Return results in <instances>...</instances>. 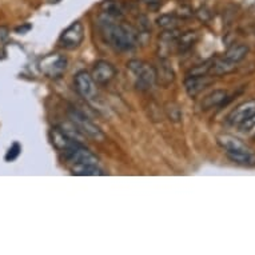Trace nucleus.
Here are the masks:
<instances>
[{
  "instance_id": "f257e3e1",
  "label": "nucleus",
  "mask_w": 255,
  "mask_h": 255,
  "mask_svg": "<svg viewBox=\"0 0 255 255\" xmlns=\"http://www.w3.org/2000/svg\"><path fill=\"white\" fill-rule=\"evenodd\" d=\"M99 27L106 42L115 50L130 51L138 43V32L132 25L125 23L123 19L113 17L103 12L99 17Z\"/></svg>"
},
{
  "instance_id": "f03ea898",
  "label": "nucleus",
  "mask_w": 255,
  "mask_h": 255,
  "mask_svg": "<svg viewBox=\"0 0 255 255\" xmlns=\"http://www.w3.org/2000/svg\"><path fill=\"white\" fill-rule=\"evenodd\" d=\"M218 143L234 163L255 166V152L241 139L235 138L233 135H221L218 136Z\"/></svg>"
},
{
  "instance_id": "7ed1b4c3",
  "label": "nucleus",
  "mask_w": 255,
  "mask_h": 255,
  "mask_svg": "<svg viewBox=\"0 0 255 255\" xmlns=\"http://www.w3.org/2000/svg\"><path fill=\"white\" fill-rule=\"evenodd\" d=\"M67 115L70 118V121L74 125V127H76L78 130L82 132L83 135H87L88 138L94 139V140H98V142H102L105 140V134L103 131L98 127L91 119H88L86 115H84L82 111L76 109V107H68Z\"/></svg>"
},
{
  "instance_id": "20e7f679",
  "label": "nucleus",
  "mask_w": 255,
  "mask_h": 255,
  "mask_svg": "<svg viewBox=\"0 0 255 255\" xmlns=\"http://www.w3.org/2000/svg\"><path fill=\"white\" fill-rule=\"evenodd\" d=\"M64 158L71 167H79V166H98L99 160L87 147L83 146V143H76L68 150L63 151Z\"/></svg>"
},
{
  "instance_id": "39448f33",
  "label": "nucleus",
  "mask_w": 255,
  "mask_h": 255,
  "mask_svg": "<svg viewBox=\"0 0 255 255\" xmlns=\"http://www.w3.org/2000/svg\"><path fill=\"white\" fill-rule=\"evenodd\" d=\"M68 66L67 59L60 54H51L40 59L39 62V70L43 75H46L50 79H59L66 72Z\"/></svg>"
},
{
  "instance_id": "423d86ee",
  "label": "nucleus",
  "mask_w": 255,
  "mask_h": 255,
  "mask_svg": "<svg viewBox=\"0 0 255 255\" xmlns=\"http://www.w3.org/2000/svg\"><path fill=\"white\" fill-rule=\"evenodd\" d=\"M127 67L136 78V84L139 88L147 90L155 83V67L148 63L134 59L127 63Z\"/></svg>"
},
{
  "instance_id": "0eeeda50",
  "label": "nucleus",
  "mask_w": 255,
  "mask_h": 255,
  "mask_svg": "<svg viewBox=\"0 0 255 255\" xmlns=\"http://www.w3.org/2000/svg\"><path fill=\"white\" fill-rule=\"evenodd\" d=\"M75 88L80 97L87 102H95L98 98L97 82L92 79L91 74L87 71H80L75 75L74 79Z\"/></svg>"
},
{
  "instance_id": "6e6552de",
  "label": "nucleus",
  "mask_w": 255,
  "mask_h": 255,
  "mask_svg": "<svg viewBox=\"0 0 255 255\" xmlns=\"http://www.w3.org/2000/svg\"><path fill=\"white\" fill-rule=\"evenodd\" d=\"M84 39V27L80 21H74L60 35V44L67 50H74L82 44Z\"/></svg>"
},
{
  "instance_id": "1a4fd4ad",
  "label": "nucleus",
  "mask_w": 255,
  "mask_h": 255,
  "mask_svg": "<svg viewBox=\"0 0 255 255\" xmlns=\"http://www.w3.org/2000/svg\"><path fill=\"white\" fill-rule=\"evenodd\" d=\"M117 75V68L107 60H98L92 68L91 76L98 84H107Z\"/></svg>"
},
{
  "instance_id": "9d476101",
  "label": "nucleus",
  "mask_w": 255,
  "mask_h": 255,
  "mask_svg": "<svg viewBox=\"0 0 255 255\" xmlns=\"http://www.w3.org/2000/svg\"><path fill=\"white\" fill-rule=\"evenodd\" d=\"M255 114V99H250V101H246L238 105L233 111L230 113V115L227 117V122L230 123L231 126H239L242 122H245L246 119L254 115Z\"/></svg>"
},
{
  "instance_id": "9b49d317",
  "label": "nucleus",
  "mask_w": 255,
  "mask_h": 255,
  "mask_svg": "<svg viewBox=\"0 0 255 255\" xmlns=\"http://www.w3.org/2000/svg\"><path fill=\"white\" fill-rule=\"evenodd\" d=\"M213 83V79L209 75L203 76H186L184 80V88L188 97L195 98L198 94H201L206 87H209Z\"/></svg>"
},
{
  "instance_id": "f8f14e48",
  "label": "nucleus",
  "mask_w": 255,
  "mask_h": 255,
  "mask_svg": "<svg viewBox=\"0 0 255 255\" xmlns=\"http://www.w3.org/2000/svg\"><path fill=\"white\" fill-rule=\"evenodd\" d=\"M174 79H175V75H174L171 66L164 60H160L158 67H155V82L163 87H168L174 82Z\"/></svg>"
},
{
  "instance_id": "ddd939ff",
  "label": "nucleus",
  "mask_w": 255,
  "mask_h": 255,
  "mask_svg": "<svg viewBox=\"0 0 255 255\" xmlns=\"http://www.w3.org/2000/svg\"><path fill=\"white\" fill-rule=\"evenodd\" d=\"M237 70V64L230 60H227L226 58L222 59H214L213 66H211V70H210V75L214 76H222L227 75V74H231Z\"/></svg>"
},
{
  "instance_id": "4468645a",
  "label": "nucleus",
  "mask_w": 255,
  "mask_h": 255,
  "mask_svg": "<svg viewBox=\"0 0 255 255\" xmlns=\"http://www.w3.org/2000/svg\"><path fill=\"white\" fill-rule=\"evenodd\" d=\"M227 92L225 90H215V91L210 92L207 97L202 101V110H210L218 106L223 105V102L226 101Z\"/></svg>"
},
{
  "instance_id": "2eb2a0df",
  "label": "nucleus",
  "mask_w": 255,
  "mask_h": 255,
  "mask_svg": "<svg viewBox=\"0 0 255 255\" xmlns=\"http://www.w3.org/2000/svg\"><path fill=\"white\" fill-rule=\"evenodd\" d=\"M198 34L197 32H193V31H190V32H186V34L178 35V38L175 40V48L178 52H186L187 50H190L191 47L197 43L198 40Z\"/></svg>"
},
{
  "instance_id": "dca6fc26",
  "label": "nucleus",
  "mask_w": 255,
  "mask_h": 255,
  "mask_svg": "<svg viewBox=\"0 0 255 255\" xmlns=\"http://www.w3.org/2000/svg\"><path fill=\"white\" fill-rule=\"evenodd\" d=\"M249 54V47L246 44H233V46L226 51L225 58L230 62L238 64L239 62H242L243 59L246 58V55Z\"/></svg>"
},
{
  "instance_id": "f3484780",
  "label": "nucleus",
  "mask_w": 255,
  "mask_h": 255,
  "mask_svg": "<svg viewBox=\"0 0 255 255\" xmlns=\"http://www.w3.org/2000/svg\"><path fill=\"white\" fill-rule=\"evenodd\" d=\"M164 113L167 115V118L174 123H178L182 119V110H180L179 105H176L175 102H167L164 105Z\"/></svg>"
},
{
  "instance_id": "a211bd4d",
  "label": "nucleus",
  "mask_w": 255,
  "mask_h": 255,
  "mask_svg": "<svg viewBox=\"0 0 255 255\" xmlns=\"http://www.w3.org/2000/svg\"><path fill=\"white\" fill-rule=\"evenodd\" d=\"M72 175L90 176V175H103L99 166H79V167H71Z\"/></svg>"
},
{
  "instance_id": "6ab92c4d",
  "label": "nucleus",
  "mask_w": 255,
  "mask_h": 255,
  "mask_svg": "<svg viewBox=\"0 0 255 255\" xmlns=\"http://www.w3.org/2000/svg\"><path fill=\"white\" fill-rule=\"evenodd\" d=\"M214 59H210L207 62H205L203 64H199V66H195L190 71L187 72V76H203V75H210V70H211V66H213Z\"/></svg>"
},
{
  "instance_id": "aec40b11",
  "label": "nucleus",
  "mask_w": 255,
  "mask_h": 255,
  "mask_svg": "<svg viewBox=\"0 0 255 255\" xmlns=\"http://www.w3.org/2000/svg\"><path fill=\"white\" fill-rule=\"evenodd\" d=\"M158 24L164 29H175L178 23H179V17L175 15H162L158 17Z\"/></svg>"
},
{
  "instance_id": "412c9836",
  "label": "nucleus",
  "mask_w": 255,
  "mask_h": 255,
  "mask_svg": "<svg viewBox=\"0 0 255 255\" xmlns=\"http://www.w3.org/2000/svg\"><path fill=\"white\" fill-rule=\"evenodd\" d=\"M239 131L250 136H255V114L239 125Z\"/></svg>"
},
{
  "instance_id": "4be33fe9",
  "label": "nucleus",
  "mask_w": 255,
  "mask_h": 255,
  "mask_svg": "<svg viewBox=\"0 0 255 255\" xmlns=\"http://www.w3.org/2000/svg\"><path fill=\"white\" fill-rule=\"evenodd\" d=\"M20 151H21L20 144H19L17 142H15L12 146L9 147L8 152H7V155H5V160H7V162H12V160H15V159L19 156V154H20Z\"/></svg>"
},
{
  "instance_id": "5701e85b",
  "label": "nucleus",
  "mask_w": 255,
  "mask_h": 255,
  "mask_svg": "<svg viewBox=\"0 0 255 255\" xmlns=\"http://www.w3.org/2000/svg\"><path fill=\"white\" fill-rule=\"evenodd\" d=\"M147 4H152V3H158V0H144Z\"/></svg>"
}]
</instances>
